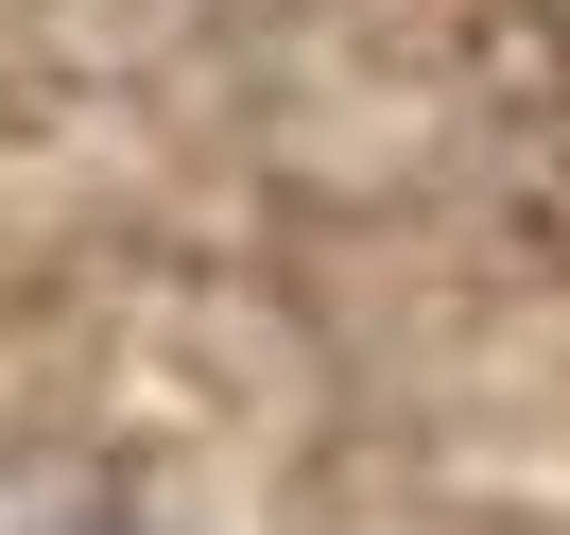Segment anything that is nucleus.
Wrapping results in <instances>:
<instances>
[{"label":"nucleus","instance_id":"obj_1","mask_svg":"<svg viewBox=\"0 0 570 535\" xmlns=\"http://www.w3.org/2000/svg\"><path fill=\"white\" fill-rule=\"evenodd\" d=\"M0 535H156L121 484H0Z\"/></svg>","mask_w":570,"mask_h":535}]
</instances>
